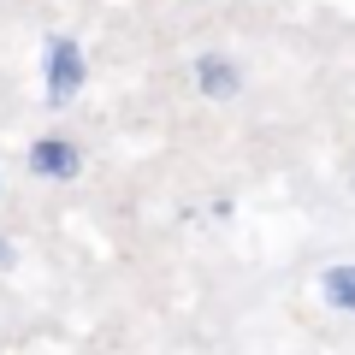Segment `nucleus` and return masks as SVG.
I'll use <instances>...</instances> for the list:
<instances>
[{"label":"nucleus","instance_id":"obj_2","mask_svg":"<svg viewBox=\"0 0 355 355\" xmlns=\"http://www.w3.org/2000/svg\"><path fill=\"white\" fill-rule=\"evenodd\" d=\"M30 172L36 178H71L77 172V148L71 142H36V148H30Z\"/></svg>","mask_w":355,"mask_h":355},{"label":"nucleus","instance_id":"obj_1","mask_svg":"<svg viewBox=\"0 0 355 355\" xmlns=\"http://www.w3.org/2000/svg\"><path fill=\"white\" fill-rule=\"evenodd\" d=\"M77 89H83V53H77V42L60 36V42L48 48V101L65 107Z\"/></svg>","mask_w":355,"mask_h":355},{"label":"nucleus","instance_id":"obj_4","mask_svg":"<svg viewBox=\"0 0 355 355\" xmlns=\"http://www.w3.org/2000/svg\"><path fill=\"white\" fill-rule=\"evenodd\" d=\"M320 291H326V302H331V308L355 314V266H326V279H320Z\"/></svg>","mask_w":355,"mask_h":355},{"label":"nucleus","instance_id":"obj_5","mask_svg":"<svg viewBox=\"0 0 355 355\" xmlns=\"http://www.w3.org/2000/svg\"><path fill=\"white\" fill-rule=\"evenodd\" d=\"M6 261H12V249H6V243H0V266H6Z\"/></svg>","mask_w":355,"mask_h":355},{"label":"nucleus","instance_id":"obj_3","mask_svg":"<svg viewBox=\"0 0 355 355\" xmlns=\"http://www.w3.org/2000/svg\"><path fill=\"white\" fill-rule=\"evenodd\" d=\"M196 83H202V95H219L225 101V95H237V65L207 53V60H196Z\"/></svg>","mask_w":355,"mask_h":355}]
</instances>
